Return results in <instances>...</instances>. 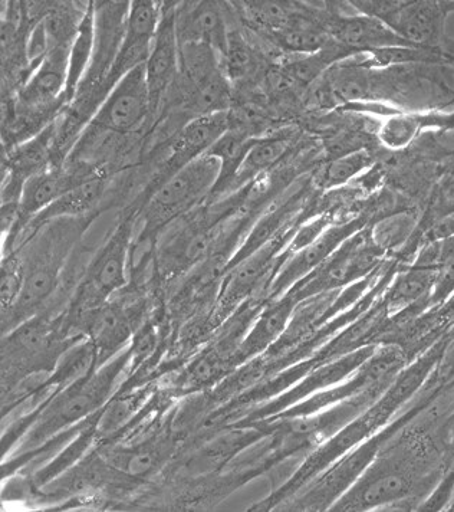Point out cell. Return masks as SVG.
Instances as JSON below:
<instances>
[{
  "label": "cell",
  "instance_id": "7",
  "mask_svg": "<svg viewBox=\"0 0 454 512\" xmlns=\"http://www.w3.org/2000/svg\"><path fill=\"white\" fill-rule=\"evenodd\" d=\"M296 226H289L284 232L268 242L261 249L248 256L229 271L225 272V280L220 287L219 297L216 301L215 320L222 323L233 311L245 303L250 295L255 294L266 280L271 284L273 275L281 265L282 252L285 251ZM269 288V287H268Z\"/></svg>",
  "mask_w": 454,
  "mask_h": 512
},
{
  "label": "cell",
  "instance_id": "8",
  "mask_svg": "<svg viewBox=\"0 0 454 512\" xmlns=\"http://www.w3.org/2000/svg\"><path fill=\"white\" fill-rule=\"evenodd\" d=\"M74 231L69 229L68 223L55 226L42 236L36 245L34 258L28 267H23V285L21 295L12 308L15 320H23L26 314L32 313L57 287L59 271L69 246H71Z\"/></svg>",
  "mask_w": 454,
  "mask_h": 512
},
{
  "label": "cell",
  "instance_id": "26",
  "mask_svg": "<svg viewBox=\"0 0 454 512\" xmlns=\"http://www.w3.org/2000/svg\"><path fill=\"white\" fill-rule=\"evenodd\" d=\"M437 128L452 130L454 128V111L450 114L440 113H401L394 111L384 117L378 128V141L388 150H403L409 147L421 131Z\"/></svg>",
  "mask_w": 454,
  "mask_h": 512
},
{
  "label": "cell",
  "instance_id": "29",
  "mask_svg": "<svg viewBox=\"0 0 454 512\" xmlns=\"http://www.w3.org/2000/svg\"><path fill=\"white\" fill-rule=\"evenodd\" d=\"M95 45V8L94 2H88L82 16L77 35L72 41L69 51L67 87L64 98L67 101L74 100L82 82L90 71L92 55Z\"/></svg>",
  "mask_w": 454,
  "mask_h": 512
},
{
  "label": "cell",
  "instance_id": "3",
  "mask_svg": "<svg viewBox=\"0 0 454 512\" xmlns=\"http://www.w3.org/2000/svg\"><path fill=\"white\" fill-rule=\"evenodd\" d=\"M219 176V159L205 154L161 182L148 202L143 235H154L164 225L199 205L206 196L212 195Z\"/></svg>",
  "mask_w": 454,
  "mask_h": 512
},
{
  "label": "cell",
  "instance_id": "20",
  "mask_svg": "<svg viewBox=\"0 0 454 512\" xmlns=\"http://www.w3.org/2000/svg\"><path fill=\"white\" fill-rule=\"evenodd\" d=\"M82 326L98 353V366L110 360L133 337L136 315L120 303H105L82 318Z\"/></svg>",
  "mask_w": 454,
  "mask_h": 512
},
{
  "label": "cell",
  "instance_id": "1",
  "mask_svg": "<svg viewBox=\"0 0 454 512\" xmlns=\"http://www.w3.org/2000/svg\"><path fill=\"white\" fill-rule=\"evenodd\" d=\"M433 452L430 439L414 431L390 448L378 452L373 464L332 505L334 511H368L377 508L411 510L407 502L433 484Z\"/></svg>",
  "mask_w": 454,
  "mask_h": 512
},
{
  "label": "cell",
  "instance_id": "40",
  "mask_svg": "<svg viewBox=\"0 0 454 512\" xmlns=\"http://www.w3.org/2000/svg\"><path fill=\"white\" fill-rule=\"evenodd\" d=\"M452 213H454V170L449 175L444 176L442 182L434 190L429 210H427L426 216L420 223V226H423V232L434 222L446 218Z\"/></svg>",
  "mask_w": 454,
  "mask_h": 512
},
{
  "label": "cell",
  "instance_id": "44",
  "mask_svg": "<svg viewBox=\"0 0 454 512\" xmlns=\"http://www.w3.org/2000/svg\"><path fill=\"white\" fill-rule=\"evenodd\" d=\"M440 54L446 61L453 62L454 64V39L444 38L443 44L439 48Z\"/></svg>",
  "mask_w": 454,
  "mask_h": 512
},
{
  "label": "cell",
  "instance_id": "36",
  "mask_svg": "<svg viewBox=\"0 0 454 512\" xmlns=\"http://www.w3.org/2000/svg\"><path fill=\"white\" fill-rule=\"evenodd\" d=\"M360 62L365 70H383L398 65L417 64V62H437L443 57L439 49L394 47L375 49L364 54Z\"/></svg>",
  "mask_w": 454,
  "mask_h": 512
},
{
  "label": "cell",
  "instance_id": "27",
  "mask_svg": "<svg viewBox=\"0 0 454 512\" xmlns=\"http://www.w3.org/2000/svg\"><path fill=\"white\" fill-rule=\"evenodd\" d=\"M279 48L295 55L317 54L331 42V36L317 13L301 11V6L282 31L272 35Z\"/></svg>",
  "mask_w": 454,
  "mask_h": 512
},
{
  "label": "cell",
  "instance_id": "6",
  "mask_svg": "<svg viewBox=\"0 0 454 512\" xmlns=\"http://www.w3.org/2000/svg\"><path fill=\"white\" fill-rule=\"evenodd\" d=\"M133 226V218L125 219L91 265L72 304V315L77 320H82L85 315L107 303L113 292L127 284V262L133 245Z\"/></svg>",
  "mask_w": 454,
  "mask_h": 512
},
{
  "label": "cell",
  "instance_id": "25",
  "mask_svg": "<svg viewBox=\"0 0 454 512\" xmlns=\"http://www.w3.org/2000/svg\"><path fill=\"white\" fill-rule=\"evenodd\" d=\"M87 179V175H74L62 170H42L29 177L23 183L21 198H19L21 221L15 232L21 231L26 222H31V219L61 198L71 187Z\"/></svg>",
  "mask_w": 454,
  "mask_h": 512
},
{
  "label": "cell",
  "instance_id": "18",
  "mask_svg": "<svg viewBox=\"0 0 454 512\" xmlns=\"http://www.w3.org/2000/svg\"><path fill=\"white\" fill-rule=\"evenodd\" d=\"M131 2H94L95 45L90 71L81 87L103 85L108 72L113 68L121 44Z\"/></svg>",
  "mask_w": 454,
  "mask_h": 512
},
{
  "label": "cell",
  "instance_id": "16",
  "mask_svg": "<svg viewBox=\"0 0 454 512\" xmlns=\"http://www.w3.org/2000/svg\"><path fill=\"white\" fill-rule=\"evenodd\" d=\"M176 3L161 5L159 26L146 62L151 113L159 107L164 94L180 74V42L177 35Z\"/></svg>",
  "mask_w": 454,
  "mask_h": 512
},
{
  "label": "cell",
  "instance_id": "30",
  "mask_svg": "<svg viewBox=\"0 0 454 512\" xmlns=\"http://www.w3.org/2000/svg\"><path fill=\"white\" fill-rule=\"evenodd\" d=\"M98 353L91 340L80 341L58 357L51 376L46 379L44 387L58 386L62 390L88 379L97 372Z\"/></svg>",
  "mask_w": 454,
  "mask_h": 512
},
{
  "label": "cell",
  "instance_id": "39",
  "mask_svg": "<svg viewBox=\"0 0 454 512\" xmlns=\"http://www.w3.org/2000/svg\"><path fill=\"white\" fill-rule=\"evenodd\" d=\"M334 216L332 213H321V215L314 216L309 221L298 223L291 241L286 246L284 255L289 256L302 251L307 246L314 244L315 241L322 235L331 225H334Z\"/></svg>",
  "mask_w": 454,
  "mask_h": 512
},
{
  "label": "cell",
  "instance_id": "2",
  "mask_svg": "<svg viewBox=\"0 0 454 512\" xmlns=\"http://www.w3.org/2000/svg\"><path fill=\"white\" fill-rule=\"evenodd\" d=\"M130 359L131 351L128 349L104 366L100 372L97 370L88 379L62 390L61 395L39 413L34 431L29 433L26 439V445L35 446L45 442L49 436L82 418H87L90 413L100 408L110 396L118 374Z\"/></svg>",
  "mask_w": 454,
  "mask_h": 512
},
{
  "label": "cell",
  "instance_id": "9",
  "mask_svg": "<svg viewBox=\"0 0 454 512\" xmlns=\"http://www.w3.org/2000/svg\"><path fill=\"white\" fill-rule=\"evenodd\" d=\"M393 429L390 426L386 431L371 436L325 469L317 478L312 479L311 487L296 508L314 511L331 508L358 481L365 469L373 464L384 443L396 433Z\"/></svg>",
  "mask_w": 454,
  "mask_h": 512
},
{
  "label": "cell",
  "instance_id": "38",
  "mask_svg": "<svg viewBox=\"0 0 454 512\" xmlns=\"http://www.w3.org/2000/svg\"><path fill=\"white\" fill-rule=\"evenodd\" d=\"M240 8L246 13L253 25L275 35L282 31L291 21L298 9L296 2H239Z\"/></svg>",
  "mask_w": 454,
  "mask_h": 512
},
{
  "label": "cell",
  "instance_id": "21",
  "mask_svg": "<svg viewBox=\"0 0 454 512\" xmlns=\"http://www.w3.org/2000/svg\"><path fill=\"white\" fill-rule=\"evenodd\" d=\"M230 31L227 29L225 8L220 2H192L177 8V35L180 44L199 42L225 57Z\"/></svg>",
  "mask_w": 454,
  "mask_h": 512
},
{
  "label": "cell",
  "instance_id": "24",
  "mask_svg": "<svg viewBox=\"0 0 454 512\" xmlns=\"http://www.w3.org/2000/svg\"><path fill=\"white\" fill-rule=\"evenodd\" d=\"M71 45H59L49 49L44 61L32 72L23 85L21 100L31 107H39L64 97L67 87L68 61Z\"/></svg>",
  "mask_w": 454,
  "mask_h": 512
},
{
  "label": "cell",
  "instance_id": "35",
  "mask_svg": "<svg viewBox=\"0 0 454 512\" xmlns=\"http://www.w3.org/2000/svg\"><path fill=\"white\" fill-rule=\"evenodd\" d=\"M373 164V154L367 150L340 154L321 170L317 179L318 186L324 190L340 189L355 177L363 175Z\"/></svg>",
  "mask_w": 454,
  "mask_h": 512
},
{
  "label": "cell",
  "instance_id": "23",
  "mask_svg": "<svg viewBox=\"0 0 454 512\" xmlns=\"http://www.w3.org/2000/svg\"><path fill=\"white\" fill-rule=\"evenodd\" d=\"M440 269L413 262L410 267L398 272L387 290V314L400 315L416 310V307L430 305Z\"/></svg>",
  "mask_w": 454,
  "mask_h": 512
},
{
  "label": "cell",
  "instance_id": "4",
  "mask_svg": "<svg viewBox=\"0 0 454 512\" xmlns=\"http://www.w3.org/2000/svg\"><path fill=\"white\" fill-rule=\"evenodd\" d=\"M361 15L371 16L419 48L439 49L443 44L447 16L454 2H398V0H351Z\"/></svg>",
  "mask_w": 454,
  "mask_h": 512
},
{
  "label": "cell",
  "instance_id": "17",
  "mask_svg": "<svg viewBox=\"0 0 454 512\" xmlns=\"http://www.w3.org/2000/svg\"><path fill=\"white\" fill-rule=\"evenodd\" d=\"M375 349H377L375 346L361 347V349L345 354L340 359L317 364L301 380H298V383L291 390L282 393V396H279L278 399L272 400L271 403L258 410L253 415V419L279 415V413L291 408L296 403L302 402L307 397L344 382L373 356Z\"/></svg>",
  "mask_w": 454,
  "mask_h": 512
},
{
  "label": "cell",
  "instance_id": "12",
  "mask_svg": "<svg viewBox=\"0 0 454 512\" xmlns=\"http://www.w3.org/2000/svg\"><path fill=\"white\" fill-rule=\"evenodd\" d=\"M375 433L377 431L371 425L370 420L367 419L364 413H361L358 418L351 420L344 428L331 435L327 442L319 446L317 451L312 452L308 456L307 461L304 462V465L295 472L294 477L289 479L279 491H276L269 498L268 502H263L258 508L266 510V508H271L273 505L279 504V502L291 497L292 494L298 492L304 485L309 484L312 479L317 478L325 469L330 468L338 459H341L342 456L347 455L352 449L367 441Z\"/></svg>",
  "mask_w": 454,
  "mask_h": 512
},
{
  "label": "cell",
  "instance_id": "37",
  "mask_svg": "<svg viewBox=\"0 0 454 512\" xmlns=\"http://www.w3.org/2000/svg\"><path fill=\"white\" fill-rule=\"evenodd\" d=\"M222 65L230 84L249 80L255 74L256 68H258V59H256L255 51L240 32L230 31Z\"/></svg>",
  "mask_w": 454,
  "mask_h": 512
},
{
  "label": "cell",
  "instance_id": "15",
  "mask_svg": "<svg viewBox=\"0 0 454 512\" xmlns=\"http://www.w3.org/2000/svg\"><path fill=\"white\" fill-rule=\"evenodd\" d=\"M161 5L150 0L131 2L123 44L115 59L113 68L103 82L105 95L125 74L146 64L151 45L159 26Z\"/></svg>",
  "mask_w": 454,
  "mask_h": 512
},
{
  "label": "cell",
  "instance_id": "19",
  "mask_svg": "<svg viewBox=\"0 0 454 512\" xmlns=\"http://www.w3.org/2000/svg\"><path fill=\"white\" fill-rule=\"evenodd\" d=\"M230 127L232 121L227 111L190 118L173 141L171 156L164 167L163 182L186 164L209 153Z\"/></svg>",
  "mask_w": 454,
  "mask_h": 512
},
{
  "label": "cell",
  "instance_id": "42",
  "mask_svg": "<svg viewBox=\"0 0 454 512\" xmlns=\"http://www.w3.org/2000/svg\"><path fill=\"white\" fill-rule=\"evenodd\" d=\"M23 285V267L18 259L6 258L2 268V308L12 310L21 295Z\"/></svg>",
  "mask_w": 454,
  "mask_h": 512
},
{
  "label": "cell",
  "instance_id": "10",
  "mask_svg": "<svg viewBox=\"0 0 454 512\" xmlns=\"http://www.w3.org/2000/svg\"><path fill=\"white\" fill-rule=\"evenodd\" d=\"M151 113L146 64L125 74L105 95L90 126L113 133H130L143 126Z\"/></svg>",
  "mask_w": 454,
  "mask_h": 512
},
{
  "label": "cell",
  "instance_id": "14",
  "mask_svg": "<svg viewBox=\"0 0 454 512\" xmlns=\"http://www.w3.org/2000/svg\"><path fill=\"white\" fill-rule=\"evenodd\" d=\"M449 338L434 343L429 350L420 354L413 363L407 364L396 379L387 387L371 408L365 410L364 415L370 420L375 431H380L386 426L388 420L410 402L417 393L423 389L424 384L429 383L430 377L436 373L440 361H442Z\"/></svg>",
  "mask_w": 454,
  "mask_h": 512
},
{
  "label": "cell",
  "instance_id": "32",
  "mask_svg": "<svg viewBox=\"0 0 454 512\" xmlns=\"http://www.w3.org/2000/svg\"><path fill=\"white\" fill-rule=\"evenodd\" d=\"M256 140L258 137H250L243 131L230 127L225 136L209 150L207 154L216 157L220 162V176L212 195H219L233 186L240 166Z\"/></svg>",
  "mask_w": 454,
  "mask_h": 512
},
{
  "label": "cell",
  "instance_id": "31",
  "mask_svg": "<svg viewBox=\"0 0 454 512\" xmlns=\"http://www.w3.org/2000/svg\"><path fill=\"white\" fill-rule=\"evenodd\" d=\"M296 212V199L288 200L284 205L278 206L272 212L266 213L258 223L253 226L248 238L245 239L236 254L226 262L225 272L229 271L240 262L245 261L248 256L255 254L262 246L271 242L275 236L284 232L294 222V213Z\"/></svg>",
  "mask_w": 454,
  "mask_h": 512
},
{
  "label": "cell",
  "instance_id": "43",
  "mask_svg": "<svg viewBox=\"0 0 454 512\" xmlns=\"http://www.w3.org/2000/svg\"><path fill=\"white\" fill-rule=\"evenodd\" d=\"M443 432L444 442H446V445L452 446V448H454V409L453 412L450 413L449 418L446 420V425H444Z\"/></svg>",
  "mask_w": 454,
  "mask_h": 512
},
{
  "label": "cell",
  "instance_id": "13",
  "mask_svg": "<svg viewBox=\"0 0 454 512\" xmlns=\"http://www.w3.org/2000/svg\"><path fill=\"white\" fill-rule=\"evenodd\" d=\"M319 16L331 38L358 55L383 48H419L391 31L378 19L361 15L354 9L351 13L342 12L340 2H327V12H319Z\"/></svg>",
  "mask_w": 454,
  "mask_h": 512
},
{
  "label": "cell",
  "instance_id": "33",
  "mask_svg": "<svg viewBox=\"0 0 454 512\" xmlns=\"http://www.w3.org/2000/svg\"><path fill=\"white\" fill-rule=\"evenodd\" d=\"M370 228L371 239L384 255L404 248L419 228L416 216L410 210H397L374 222Z\"/></svg>",
  "mask_w": 454,
  "mask_h": 512
},
{
  "label": "cell",
  "instance_id": "28",
  "mask_svg": "<svg viewBox=\"0 0 454 512\" xmlns=\"http://www.w3.org/2000/svg\"><path fill=\"white\" fill-rule=\"evenodd\" d=\"M103 176L92 175L84 182L78 183L67 190L61 198L55 200L52 205L42 210L41 213L31 219L29 225L38 228L49 221H58L68 216H78L88 212L97 205L104 193Z\"/></svg>",
  "mask_w": 454,
  "mask_h": 512
},
{
  "label": "cell",
  "instance_id": "34",
  "mask_svg": "<svg viewBox=\"0 0 454 512\" xmlns=\"http://www.w3.org/2000/svg\"><path fill=\"white\" fill-rule=\"evenodd\" d=\"M289 149V140L282 136L263 137L258 139L243 160L232 187L243 186L255 177L261 176L266 170L275 166Z\"/></svg>",
  "mask_w": 454,
  "mask_h": 512
},
{
  "label": "cell",
  "instance_id": "5",
  "mask_svg": "<svg viewBox=\"0 0 454 512\" xmlns=\"http://www.w3.org/2000/svg\"><path fill=\"white\" fill-rule=\"evenodd\" d=\"M368 226L354 233L321 267L288 291L295 295L298 303L324 292L344 290L381 267L384 252L374 245Z\"/></svg>",
  "mask_w": 454,
  "mask_h": 512
},
{
  "label": "cell",
  "instance_id": "22",
  "mask_svg": "<svg viewBox=\"0 0 454 512\" xmlns=\"http://www.w3.org/2000/svg\"><path fill=\"white\" fill-rule=\"evenodd\" d=\"M298 304L292 292H286L281 298L268 301L240 343L235 356L236 366L255 359L271 349L285 333Z\"/></svg>",
  "mask_w": 454,
  "mask_h": 512
},
{
  "label": "cell",
  "instance_id": "41",
  "mask_svg": "<svg viewBox=\"0 0 454 512\" xmlns=\"http://www.w3.org/2000/svg\"><path fill=\"white\" fill-rule=\"evenodd\" d=\"M157 452L154 449H134V451L117 452L111 458L115 468L120 469L130 477H144L157 462Z\"/></svg>",
  "mask_w": 454,
  "mask_h": 512
},
{
  "label": "cell",
  "instance_id": "11",
  "mask_svg": "<svg viewBox=\"0 0 454 512\" xmlns=\"http://www.w3.org/2000/svg\"><path fill=\"white\" fill-rule=\"evenodd\" d=\"M367 226L368 222L361 216L352 221L337 223V225L334 223L319 236L314 244L296 254L289 256L282 254L284 259L269 284L268 301L285 295L299 281L304 280L311 272L321 267L348 238Z\"/></svg>",
  "mask_w": 454,
  "mask_h": 512
}]
</instances>
